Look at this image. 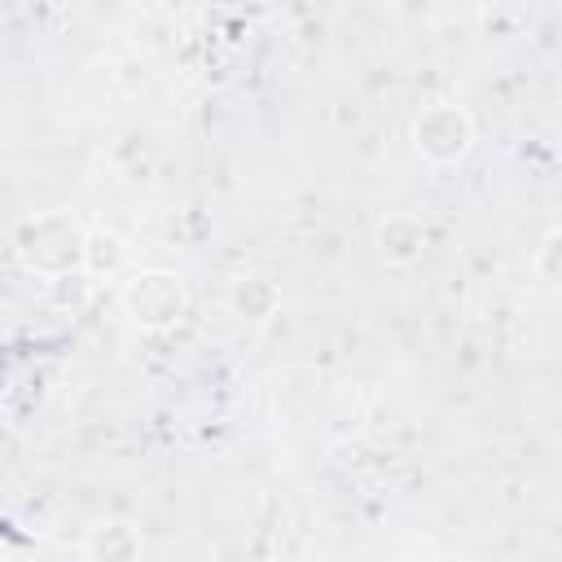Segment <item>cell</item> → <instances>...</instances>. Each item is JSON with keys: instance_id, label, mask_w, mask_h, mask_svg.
I'll return each instance as SVG.
<instances>
[{"instance_id": "6da1fadb", "label": "cell", "mask_w": 562, "mask_h": 562, "mask_svg": "<svg viewBox=\"0 0 562 562\" xmlns=\"http://www.w3.org/2000/svg\"><path fill=\"white\" fill-rule=\"evenodd\" d=\"M18 255L31 272L40 277H61V272H75L79 268V255H83V233L66 220V215H40L22 228L18 237Z\"/></svg>"}, {"instance_id": "7a4b0ae2", "label": "cell", "mask_w": 562, "mask_h": 562, "mask_svg": "<svg viewBox=\"0 0 562 562\" xmlns=\"http://www.w3.org/2000/svg\"><path fill=\"white\" fill-rule=\"evenodd\" d=\"M123 312L145 325V329H167L184 316L189 307V294H184V281L167 268H149V272H136L132 281H123Z\"/></svg>"}, {"instance_id": "3957f363", "label": "cell", "mask_w": 562, "mask_h": 562, "mask_svg": "<svg viewBox=\"0 0 562 562\" xmlns=\"http://www.w3.org/2000/svg\"><path fill=\"white\" fill-rule=\"evenodd\" d=\"M470 140H474V127H470V114L461 105H430L413 123V145L430 162H457V158H465Z\"/></svg>"}, {"instance_id": "277c9868", "label": "cell", "mask_w": 562, "mask_h": 562, "mask_svg": "<svg viewBox=\"0 0 562 562\" xmlns=\"http://www.w3.org/2000/svg\"><path fill=\"white\" fill-rule=\"evenodd\" d=\"M123 259H127V246H123V237H119V233H105V228L83 233L79 268L88 272V281H92V277H114V272L123 268Z\"/></svg>"}, {"instance_id": "5b68a950", "label": "cell", "mask_w": 562, "mask_h": 562, "mask_svg": "<svg viewBox=\"0 0 562 562\" xmlns=\"http://www.w3.org/2000/svg\"><path fill=\"white\" fill-rule=\"evenodd\" d=\"M233 307H237V316L263 321V316H272V307H277V285H272L268 277H246V281L233 290Z\"/></svg>"}, {"instance_id": "8992f818", "label": "cell", "mask_w": 562, "mask_h": 562, "mask_svg": "<svg viewBox=\"0 0 562 562\" xmlns=\"http://www.w3.org/2000/svg\"><path fill=\"white\" fill-rule=\"evenodd\" d=\"M417 246H422V228H417L408 215H391V220L382 224V250H386L391 259H413Z\"/></svg>"}]
</instances>
